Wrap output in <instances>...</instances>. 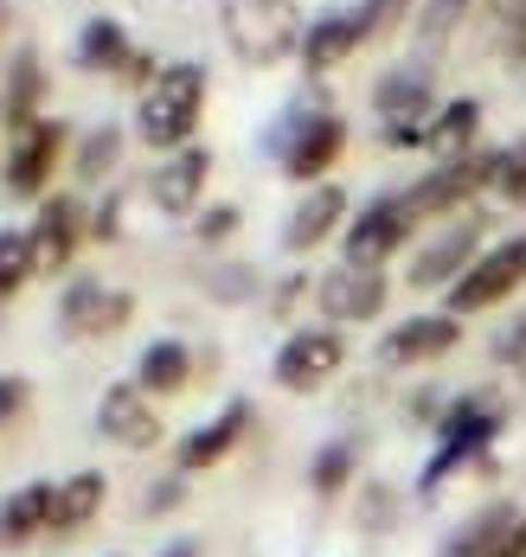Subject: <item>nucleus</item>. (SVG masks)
<instances>
[{
    "mask_svg": "<svg viewBox=\"0 0 526 557\" xmlns=\"http://www.w3.org/2000/svg\"><path fill=\"white\" fill-rule=\"evenodd\" d=\"M456 339H463L456 314H411V321H399L392 334L379 339V359L386 366H424V359H443Z\"/></svg>",
    "mask_w": 526,
    "mask_h": 557,
    "instance_id": "16",
    "label": "nucleus"
},
{
    "mask_svg": "<svg viewBox=\"0 0 526 557\" xmlns=\"http://www.w3.org/2000/svg\"><path fill=\"white\" fill-rule=\"evenodd\" d=\"M437 430H443V448L430 455V468H424V481H417L424 494H437V487L456 474V461L481 455V448L501 436V404H494L488 391H475V397H456V404L443 410V423H437Z\"/></svg>",
    "mask_w": 526,
    "mask_h": 557,
    "instance_id": "3",
    "label": "nucleus"
},
{
    "mask_svg": "<svg viewBox=\"0 0 526 557\" xmlns=\"http://www.w3.org/2000/svg\"><path fill=\"white\" fill-rule=\"evenodd\" d=\"M199 110H206V71H199V64H161V71L142 84L135 135H142L155 154H180V148H193Z\"/></svg>",
    "mask_w": 526,
    "mask_h": 557,
    "instance_id": "1",
    "label": "nucleus"
},
{
    "mask_svg": "<svg viewBox=\"0 0 526 557\" xmlns=\"http://www.w3.org/2000/svg\"><path fill=\"white\" fill-rule=\"evenodd\" d=\"M341 359H347V339L334 334V327H302L277 346V385L295 391V397H308V391H321L334 372H341Z\"/></svg>",
    "mask_w": 526,
    "mask_h": 557,
    "instance_id": "7",
    "label": "nucleus"
},
{
    "mask_svg": "<svg viewBox=\"0 0 526 557\" xmlns=\"http://www.w3.org/2000/svg\"><path fill=\"white\" fill-rule=\"evenodd\" d=\"M59 321H64V334H77V339H110L135 321V295L110 288V282H71L59 301Z\"/></svg>",
    "mask_w": 526,
    "mask_h": 557,
    "instance_id": "11",
    "label": "nucleus"
},
{
    "mask_svg": "<svg viewBox=\"0 0 526 557\" xmlns=\"http://www.w3.org/2000/svg\"><path fill=\"white\" fill-rule=\"evenodd\" d=\"M359 13H366L372 33H386V26H399V20L411 13V0H359Z\"/></svg>",
    "mask_w": 526,
    "mask_h": 557,
    "instance_id": "35",
    "label": "nucleus"
},
{
    "mask_svg": "<svg viewBox=\"0 0 526 557\" xmlns=\"http://www.w3.org/2000/svg\"><path fill=\"white\" fill-rule=\"evenodd\" d=\"M475 128H481V103H475V97H456V103H443V110L430 115L424 148H430L437 161H468V154H475Z\"/></svg>",
    "mask_w": 526,
    "mask_h": 557,
    "instance_id": "24",
    "label": "nucleus"
},
{
    "mask_svg": "<svg viewBox=\"0 0 526 557\" xmlns=\"http://www.w3.org/2000/svg\"><path fill=\"white\" fill-rule=\"evenodd\" d=\"M219 33L237 52V64L264 71L302 52V7L295 0H219Z\"/></svg>",
    "mask_w": 526,
    "mask_h": 557,
    "instance_id": "2",
    "label": "nucleus"
},
{
    "mask_svg": "<svg viewBox=\"0 0 526 557\" xmlns=\"http://www.w3.org/2000/svg\"><path fill=\"white\" fill-rule=\"evenodd\" d=\"M494 193L514 199V206H526V141H514V148L494 154Z\"/></svg>",
    "mask_w": 526,
    "mask_h": 557,
    "instance_id": "32",
    "label": "nucleus"
},
{
    "mask_svg": "<svg viewBox=\"0 0 526 557\" xmlns=\"http://www.w3.org/2000/svg\"><path fill=\"white\" fill-rule=\"evenodd\" d=\"M59 154H64V128L59 122H33L26 135H13V154H7V193H20V199L46 193L52 173H59Z\"/></svg>",
    "mask_w": 526,
    "mask_h": 557,
    "instance_id": "14",
    "label": "nucleus"
},
{
    "mask_svg": "<svg viewBox=\"0 0 526 557\" xmlns=\"http://www.w3.org/2000/svg\"><path fill=\"white\" fill-rule=\"evenodd\" d=\"M372 103L386 115V141H392V148H411V141L430 135L437 103H430V77H424V71H386L379 90H372Z\"/></svg>",
    "mask_w": 526,
    "mask_h": 557,
    "instance_id": "10",
    "label": "nucleus"
},
{
    "mask_svg": "<svg viewBox=\"0 0 526 557\" xmlns=\"http://www.w3.org/2000/svg\"><path fill=\"white\" fill-rule=\"evenodd\" d=\"M77 58H84V71H110V77H155V64L129 46V33H122L117 20H90L84 26V39H77Z\"/></svg>",
    "mask_w": 526,
    "mask_h": 557,
    "instance_id": "21",
    "label": "nucleus"
},
{
    "mask_svg": "<svg viewBox=\"0 0 526 557\" xmlns=\"http://www.w3.org/2000/svg\"><path fill=\"white\" fill-rule=\"evenodd\" d=\"M180 494H186V474H174V481H161V487L148 494V512H168V506H174Z\"/></svg>",
    "mask_w": 526,
    "mask_h": 557,
    "instance_id": "39",
    "label": "nucleus"
},
{
    "mask_svg": "<svg viewBox=\"0 0 526 557\" xmlns=\"http://www.w3.org/2000/svg\"><path fill=\"white\" fill-rule=\"evenodd\" d=\"M122 231V193H110L103 206H97V224H90V237H117Z\"/></svg>",
    "mask_w": 526,
    "mask_h": 557,
    "instance_id": "37",
    "label": "nucleus"
},
{
    "mask_svg": "<svg viewBox=\"0 0 526 557\" xmlns=\"http://www.w3.org/2000/svg\"><path fill=\"white\" fill-rule=\"evenodd\" d=\"M52 500H59V487H46V481L7 494V500H0V552L33 545L39 532H52Z\"/></svg>",
    "mask_w": 526,
    "mask_h": 557,
    "instance_id": "22",
    "label": "nucleus"
},
{
    "mask_svg": "<svg viewBox=\"0 0 526 557\" xmlns=\"http://www.w3.org/2000/svg\"><path fill=\"white\" fill-rule=\"evenodd\" d=\"M494 359H501V366H526V308L494 334Z\"/></svg>",
    "mask_w": 526,
    "mask_h": 557,
    "instance_id": "33",
    "label": "nucleus"
},
{
    "mask_svg": "<svg viewBox=\"0 0 526 557\" xmlns=\"http://www.w3.org/2000/svg\"><path fill=\"white\" fill-rule=\"evenodd\" d=\"M341 219H347V193L334 186V180H321V186H308L302 193V206L290 212V224H283V250H315V244H328L334 231H341Z\"/></svg>",
    "mask_w": 526,
    "mask_h": 557,
    "instance_id": "19",
    "label": "nucleus"
},
{
    "mask_svg": "<svg viewBox=\"0 0 526 557\" xmlns=\"http://www.w3.org/2000/svg\"><path fill=\"white\" fill-rule=\"evenodd\" d=\"M347 481H353V443H328L315 455V468H308V487H315L321 500H334Z\"/></svg>",
    "mask_w": 526,
    "mask_h": 557,
    "instance_id": "28",
    "label": "nucleus"
},
{
    "mask_svg": "<svg viewBox=\"0 0 526 557\" xmlns=\"http://www.w3.org/2000/svg\"><path fill=\"white\" fill-rule=\"evenodd\" d=\"M103 500H110V481L103 474H71V481H59V500H52V532L59 539H71V532H90L97 525V512H103Z\"/></svg>",
    "mask_w": 526,
    "mask_h": 557,
    "instance_id": "23",
    "label": "nucleus"
},
{
    "mask_svg": "<svg viewBox=\"0 0 526 557\" xmlns=\"http://www.w3.org/2000/svg\"><path fill=\"white\" fill-rule=\"evenodd\" d=\"M97 430H103V443L129 448V455H148V448H161V436H168L142 385H110L103 391V397H97Z\"/></svg>",
    "mask_w": 526,
    "mask_h": 557,
    "instance_id": "12",
    "label": "nucleus"
},
{
    "mask_svg": "<svg viewBox=\"0 0 526 557\" xmlns=\"http://www.w3.org/2000/svg\"><path fill=\"white\" fill-rule=\"evenodd\" d=\"M501 13H507V26H514V33L526 26V0H501Z\"/></svg>",
    "mask_w": 526,
    "mask_h": 557,
    "instance_id": "40",
    "label": "nucleus"
},
{
    "mask_svg": "<svg viewBox=\"0 0 526 557\" xmlns=\"http://www.w3.org/2000/svg\"><path fill=\"white\" fill-rule=\"evenodd\" d=\"M186 379H193V352H186V339H155V346L135 359V385L148 391V397L186 391Z\"/></svg>",
    "mask_w": 526,
    "mask_h": 557,
    "instance_id": "26",
    "label": "nucleus"
},
{
    "mask_svg": "<svg viewBox=\"0 0 526 557\" xmlns=\"http://www.w3.org/2000/svg\"><path fill=\"white\" fill-rule=\"evenodd\" d=\"M84 237H90V224H84V206H77L71 193H52V199L39 206L33 231H26V244H33V276H64Z\"/></svg>",
    "mask_w": 526,
    "mask_h": 557,
    "instance_id": "9",
    "label": "nucleus"
},
{
    "mask_svg": "<svg viewBox=\"0 0 526 557\" xmlns=\"http://www.w3.org/2000/svg\"><path fill=\"white\" fill-rule=\"evenodd\" d=\"M514 519H521V512H514V506H507V500L481 506V512L468 519L463 532H456V539L443 545V557H488V552H494V545H501V539H507V525H514Z\"/></svg>",
    "mask_w": 526,
    "mask_h": 557,
    "instance_id": "27",
    "label": "nucleus"
},
{
    "mask_svg": "<svg viewBox=\"0 0 526 557\" xmlns=\"http://www.w3.org/2000/svg\"><path fill=\"white\" fill-rule=\"evenodd\" d=\"M411 212H405V193H379L359 219H347V263H359V270H386L392 263V250L411 237Z\"/></svg>",
    "mask_w": 526,
    "mask_h": 557,
    "instance_id": "8",
    "label": "nucleus"
},
{
    "mask_svg": "<svg viewBox=\"0 0 526 557\" xmlns=\"http://www.w3.org/2000/svg\"><path fill=\"white\" fill-rule=\"evenodd\" d=\"M26 282H33V244H26V231H0V301L20 295Z\"/></svg>",
    "mask_w": 526,
    "mask_h": 557,
    "instance_id": "29",
    "label": "nucleus"
},
{
    "mask_svg": "<svg viewBox=\"0 0 526 557\" xmlns=\"http://www.w3.org/2000/svg\"><path fill=\"white\" fill-rule=\"evenodd\" d=\"M366 39H372V26H366V13H359V7L328 13V20H315V26L302 33V64H308V71H334V64H347Z\"/></svg>",
    "mask_w": 526,
    "mask_h": 557,
    "instance_id": "20",
    "label": "nucleus"
},
{
    "mask_svg": "<svg viewBox=\"0 0 526 557\" xmlns=\"http://www.w3.org/2000/svg\"><path fill=\"white\" fill-rule=\"evenodd\" d=\"M341 148H347V122H341V115L334 110H302L290 128H283V148H277V154H283V173H290V180L321 186L328 168L341 161Z\"/></svg>",
    "mask_w": 526,
    "mask_h": 557,
    "instance_id": "5",
    "label": "nucleus"
},
{
    "mask_svg": "<svg viewBox=\"0 0 526 557\" xmlns=\"http://www.w3.org/2000/svg\"><path fill=\"white\" fill-rule=\"evenodd\" d=\"M117 154H122L117 128H90V135L77 141V173H84V180H103V173L117 168Z\"/></svg>",
    "mask_w": 526,
    "mask_h": 557,
    "instance_id": "31",
    "label": "nucleus"
},
{
    "mask_svg": "<svg viewBox=\"0 0 526 557\" xmlns=\"http://www.w3.org/2000/svg\"><path fill=\"white\" fill-rule=\"evenodd\" d=\"M161 557H199V539H174V545H168Z\"/></svg>",
    "mask_w": 526,
    "mask_h": 557,
    "instance_id": "41",
    "label": "nucleus"
},
{
    "mask_svg": "<svg viewBox=\"0 0 526 557\" xmlns=\"http://www.w3.org/2000/svg\"><path fill=\"white\" fill-rule=\"evenodd\" d=\"M488 557H526V512L514 519V525H507V539H501V545H494Z\"/></svg>",
    "mask_w": 526,
    "mask_h": 557,
    "instance_id": "38",
    "label": "nucleus"
},
{
    "mask_svg": "<svg viewBox=\"0 0 526 557\" xmlns=\"http://www.w3.org/2000/svg\"><path fill=\"white\" fill-rule=\"evenodd\" d=\"M250 417H257V410H250V397H232V404H225L212 423H199V430L180 443V474H206V468H219V461H225L237 443H244Z\"/></svg>",
    "mask_w": 526,
    "mask_h": 557,
    "instance_id": "17",
    "label": "nucleus"
},
{
    "mask_svg": "<svg viewBox=\"0 0 526 557\" xmlns=\"http://www.w3.org/2000/svg\"><path fill=\"white\" fill-rule=\"evenodd\" d=\"M521 282H526V231L521 237H501L494 250H481L463 276L450 282V308H443V314H456V321H463V314H488V308H501Z\"/></svg>",
    "mask_w": 526,
    "mask_h": 557,
    "instance_id": "4",
    "label": "nucleus"
},
{
    "mask_svg": "<svg viewBox=\"0 0 526 557\" xmlns=\"http://www.w3.org/2000/svg\"><path fill=\"white\" fill-rule=\"evenodd\" d=\"M481 186H494V154L443 161L437 173H424L417 186H405V212H411L417 224H424V219H443V212H463Z\"/></svg>",
    "mask_w": 526,
    "mask_h": 557,
    "instance_id": "6",
    "label": "nucleus"
},
{
    "mask_svg": "<svg viewBox=\"0 0 526 557\" xmlns=\"http://www.w3.org/2000/svg\"><path fill=\"white\" fill-rule=\"evenodd\" d=\"M232 231H237V206H212V212L199 219V237H206V244H219V237H232Z\"/></svg>",
    "mask_w": 526,
    "mask_h": 557,
    "instance_id": "36",
    "label": "nucleus"
},
{
    "mask_svg": "<svg viewBox=\"0 0 526 557\" xmlns=\"http://www.w3.org/2000/svg\"><path fill=\"white\" fill-rule=\"evenodd\" d=\"M39 97H46L39 52H20L13 58V77H7V97H0V122H7L13 135H26L33 122H46V115H39Z\"/></svg>",
    "mask_w": 526,
    "mask_h": 557,
    "instance_id": "25",
    "label": "nucleus"
},
{
    "mask_svg": "<svg viewBox=\"0 0 526 557\" xmlns=\"http://www.w3.org/2000/svg\"><path fill=\"white\" fill-rule=\"evenodd\" d=\"M315 301L328 321H372L386 308V270H359V263H341L315 282Z\"/></svg>",
    "mask_w": 526,
    "mask_h": 557,
    "instance_id": "15",
    "label": "nucleus"
},
{
    "mask_svg": "<svg viewBox=\"0 0 526 557\" xmlns=\"http://www.w3.org/2000/svg\"><path fill=\"white\" fill-rule=\"evenodd\" d=\"M26 404H33V385L7 372V379H0V430H7V423H20V417H26Z\"/></svg>",
    "mask_w": 526,
    "mask_h": 557,
    "instance_id": "34",
    "label": "nucleus"
},
{
    "mask_svg": "<svg viewBox=\"0 0 526 557\" xmlns=\"http://www.w3.org/2000/svg\"><path fill=\"white\" fill-rule=\"evenodd\" d=\"M206 180H212V154H206V148H180V154H168V161L155 168V180H148V199H155L168 219H186V212L199 206Z\"/></svg>",
    "mask_w": 526,
    "mask_h": 557,
    "instance_id": "18",
    "label": "nucleus"
},
{
    "mask_svg": "<svg viewBox=\"0 0 526 557\" xmlns=\"http://www.w3.org/2000/svg\"><path fill=\"white\" fill-rule=\"evenodd\" d=\"M468 7H475V0H424V7H417V46L450 39V33L468 20Z\"/></svg>",
    "mask_w": 526,
    "mask_h": 557,
    "instance_id": "30",
    "label": "nucleus"
},
{
    "mask_svg": "<svg viewBox=\"0 0 526 557\" xmlns=\"http://www.w3.org/2000/svg\"><path fill=\"white\" fill-rule=\"evenodd\" d=\"M481 257V219H456L450 231H437L417 257H411V288H443V282H456Z\"/></svg>",
    "mask_w": 526,
    "mask_h": 557,
    "instance_id": "13",
    "label": "nucleus"
}]
</instances>
